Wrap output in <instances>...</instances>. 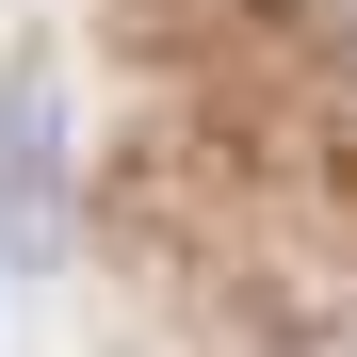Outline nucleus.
Wrapping results in <instances>:
<instances>
[{
  "mask_svg": "<svg viewBox=\"0 0 357 357\" xmlns=\"http://www.w3.org/2000/svg\"><path fill=\"white\" fill-rule=\"evenodd\" d=\"M0 244L17 260L66 244V66H49V33L0 66Z\"/></svg>",
  "mask_w": 357,
  "mask_h": 357,
  "instance_id": "1",
  "label": "nucleus"
}]
</instances>
